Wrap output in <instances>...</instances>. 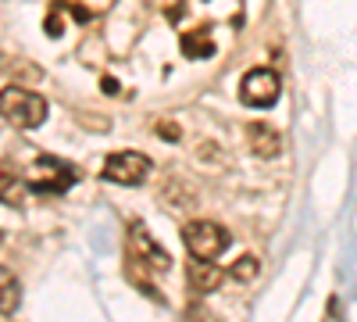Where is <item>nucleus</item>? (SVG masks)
Returning <instances> with one entry per match:
<instances>
[{"instance_id": "0eeeda50", "label": "nucleus", "mask_w": 357, "mask_h": 322, "mask_svg": "<svg viewBox=\"0 0 357 322\" xmlns=\"http://www.w3.org/2000/svg\"><path fill=\"white\" fill-rule=\"evenodd\" d=\"M247 140H250V151L257 158H275L282 154V133L268 122H250L247 126Z\"/></svg>"}, {"instance_id": "9b49d317", "label": "nucleus", "mask_w": 357, "mask_h": 322, "mask_svg": "<svg viewBox=\"0 0 357 322\" xmlns=\"http://www.w3.org/2000/svg\"><path fill=\"white\" fill-rule=\"evenodd\" d=\"M183 50H186V57H211V54H215V43H211V29H204V33H190V36H183Z\"/></svg>"}, {"instance_id": "20e7f679", "label": "nucleus", "mask_w": 357, "mask_h": 322, "mask_svg": "<svg viewBox=\"0 0 357 322\" xmlns=\"http://www.w3.org/2000/svg\"><path fill=\"white\" fill-rule=\"evenodd\" d=\"M282 94V82L272 68H250L240 82V101L250 108H272Z\"/></svg>"}, {"instance_id": "9d476101", "label": "nucleus", "mask_w": 357, "mask_h": 322, "mask_svg": "<svg viewBox=\"0 0 357 322\" xmlns=\"http://www.w3.org/2000/svg\"><path fill=\"white\" fill-rule=\"evenodd\" d=\"M18 305H22V286L11 269L0 265V315H15Z\"/></svg>"}, {"instance_id": "423d86ee", "label": "nucleus", "mask_w": 357, "mask_h": 322, "mask_svg": "<svg viewBox=\"0 0 357 322\" xmlns=\"http://www.w3.org/2000/svg\"><path fill=\"white\" fill-rule=\"evenodd\" d=\"M129 244H132V251H136V258L143 261V265H151V269H158V272H165V269H172V258H168V251L146 233L139 222L129 229Z\"/></svg>"}, {"instance_id": "6e6552de", "label": "nucleus", "mask_w": 357, "mask_h": 322, "mask_svg": "<svg viewBox=\"0 0 357 322\" xmlns=\"http://www.w3.org/2000/svg\"><path fill=\"white\" fill-rule=\"evenodd\" d=\"M225 279V272L215 265V261H190V286L197 294H211V290Z\"/></svg>"}, {"instance_id": "f257e3e1", "label": "nucleus", "mask_w": 357, "mask_h": 322, "mask_svg": "<svg viewBox=\"0 0 357 322\" xmlns=\"http://www.w3.org/2000/svg\"><path fill=\"white\" fill-rule=\"evenodd\" d=\"M0 115L15 129H36L47 119V101L36 90H25V86H4L0 90Z\"/></svg>"}, {"instance_id": "f8f14e48", "label": "nucleus", "mask_w": 357, "mask_h": 322, "mask_svg": "<svg viewBox=\"0 0 357 322\" xmlns=\"http://www.w3.org/2000/svg\"><path fill=\"white\" fill-rule=\"evenodd\" d=\"M257 272H261L257 254H243L236 265H229V279H236V283H250V279H257Z\"/></svg>"}, {"instance_id": "39448f33", "label": "nucleus", "mask_w": 357, "mask_h": 322, "mask_svg": "<svg viewBox=\"0 0 357 322\" xmlns=\"http://www.w3.org/2000/svg\"><path fill=\"white\" fill-rule=\"evenodd\" d=\"M68 183H72V165L54 161V158H40L33 180H25V186L36 193H61V190H68Z\"/></svg>"}, {"instance_id": "7ed1b4c3", "label": "nucleus", "mask_w": 357, "mask_h": 322, "mask_svg": "<svg viewBox=\"0 0 357 322\" xmlns=\"http://www.w3.org/2000/svg\"><path fill=\"white\" fill-rule=\"evenodd\" d=\"M151 172V158L139 154V151H118L104 161V180L107 183H118V186H139Z\"/></svg>"}, {"instance_id": "ddd939ff", "label": "nucleus", "mask_w": 357, "mask_h": 322, "mask_svg": "<svg viewBox=\"0 0 357 322\" xmlns=\"http://www.w3.org/2000/svg\"><path fill=\"white\" fill-rule=\"evenodd\" d=\"M158 133H161V136H172V140H175V136H178V126H168V122H161V126H158Z\"/></svg>"}, {"instance_id": "f03ea898", "label": "nucleus", "mask_w": 357, "mask_h": 322, "mask_svg": "<svg viewBox=\"0 0 357 322\" xmlns=\"http://www.w3.org/2000/svg\"><path fill=\"white\" fill-rule=\"evenodd\" d=\"M229 229L215 219H193L183 226V244L193 254V261H215L229 247Z\"/></svg>"}, {"instance_id": "1a4fd4ad", "label": "nucleus", "mask_w": 357, "mask_h": 322, "mask_svg": "<svg viewBox=\"0 0 357 322\" xmlns=\"http://www.w3.org/2000/svg\"><path fill=\"white\" fill-rule=\"evenodd\" d=\"M25 193H29V186H25L22 175L11 172L8 165H0V200L11 204V208H18V204L25 200Z\"/></svg>"}, {"instance_id": "4468645a", "label": "nucleus", "mask_w": 357, "mask_h": 322, "mask_svg": "<svg viewBox=\"0 0 357 322\" xmlns=\"http://www.w3.org/2000/svg\"><path fill=\"white\" fill-rule=\"evenodd\" d=\"M0 240H4V233H0Z\"/></svg>"}]
</instances>
